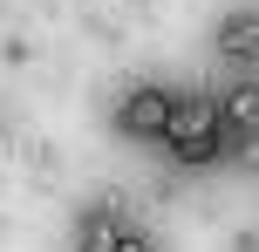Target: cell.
Wrapping results in <instances>:
<instances>
[{
	"label": "cell",
	"mask_w": 259,
	"mask_h": 252,
	"mask_svg": "<svg viewBox=\"0 0 259 252\" xmlns=\"http://www.w3.org/2000/svg\"><path fill=\"white\" fill-rule=\"evenodd\" d=\"M164 150L178 164H211L225 150V116L219 103H198V95H178V109H170V130H164Z\"/></svg>",
	"instance_id": "1"
},
{
	"label": "cell",
	"mask_w": 259,
	"mask_h": 252,
	"mask_svg": "<svg viewBox=\"0 0 259 252\" xmlns=\"http://www.w3.org/2000/svg\"><path fill=\"white\" fill-rule=\"evenodd\" d=\"M170 109H178V95H164V89H130L123 109H116V130H123V136H157V143H164Z\"/></svg>",
	"instance_id": "2"
},
{
	"label": "cell",
	"mask_w": 259,
	"mask_h": 252,
	"mask_svg": "<svg viewBox=\"0 0 259 252\" xmlns=\"http://www.w3.org/2000/svg\"><path fill=\"white\" fill-rule=\"evenodd\" d=\"M219 55H225V62H239V68L259 62V14H252V7H239V14H225V21H219Z\"/></svg>",
	"instance_id": "3"
},
{
	"label": "cell",
	"mask_w": 259,
	"mask_h": 252,
	"mask_svg": "<svg viewBox=\"0 0 259 252\" xmlns=\"http://www.w3.org/2000/svg\"><path fill=\"white\" fill-rule=\"evenodd\" d=\"M219 116L232 123L239 136H259V82H252V75H246V82H239V89H232V103H225Z\"/></svg>",
	"instance_id": "4"
},
{
	"label": "cell",
	"mask_w": 259,
	"mask_h": 252,
	"mask_svg": "<svg viewBox=\"0 0 259 252\" xmlns=\"http://www.w3.org/2000/svg\"><path fill=\"white\" fill-rule=\"evenodd\" d=\"M116 232H123V218L109 212V205H103V212H89V218H82V252H109V245H116Z\"/></svg>",
	"instance_id": "5"
},
{
	"label": "cell",
	"mask_w": 259,
	"mask_h": 252,
	"mask_svg": "<svg viewBox=\"0 0 259 252\" xmlns=\"http://www.w3.org/2000/svg\"><path fill=\"white\" fill-rule=\"evenodd\" d=\"M109 252H150V239H143L137 225H123V232H116V245H109Z\"/></svg>",
	"instance_id": "6"
}]
</instances>
